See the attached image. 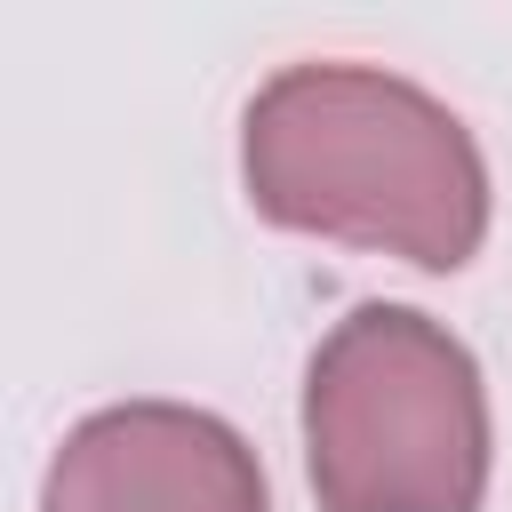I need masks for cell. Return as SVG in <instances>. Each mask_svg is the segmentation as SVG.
Returning a JSON list of instances; mask_svg holds the SVG:
<instances>
[{"instance_id":"obj_2","label":"cell","mask_w":512,"mask_h":512,"mask_svg":"<svg viewBox=\"0 0 512 512\" xmlns=\"http://www.w3.org/2000/svg\"><path fill=\"white\" fill-rule=\"evenodd\" d=\"M304 456L320 512H480L488 392L472 352L408 304L344 312L304 376Z\"/></svg>"},{"instance_id":"obj_3","label":"cell","mask_w":512,"mask_h":512,"mask_svg":"<svg viewBox=\"0 0 512 512\" xmlns=\"http://www.w3.org/2000/svg\"><path fill=\"white\" fill-rule=\"evenodd\" d=\"M40 512H272V496L232 424L176 400H128L64 432Z\"/></svg>"},{"instance_id":"obj_1","label":"cell","mask_w":512,"mask_h":512,"mask_svg":"<svg viewBox=\"0 0 512 512\" xmlns=\"http://www.w3.org/2000/svg\"><path fill=\"white\" fill-rule=\"evenodd\" d=\"M256 216L456 272L488 240V168L448 104L368 64H288L240 136Z\"/></svg>"}]
</instances>
